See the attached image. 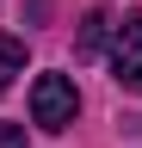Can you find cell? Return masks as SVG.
<instances>
[{"label": "cell", "instance_id": "6da1fadb", "mask_svg": "<svg viewBox=\"0 0 142 148\" xmlns=\"http://www.w3.org/2000/svg\"><path fill=\"white\" fill-rule=\"evenodd\" d=\"M74 111H80V92L68 74H37L31 80V123L37 130H68Z\"/></svg>", "mask_w": 142, "mask_h": 148}, {"label": "cell", "instance_id": "7a4b0ae2", "mask_svg": "<svg viewBox=\"0 0 142 148\" xmlns=\"http://www.w3.org/2000/svg\"><path fill=\"white\" fill-rule=\"evenodd\" d=\"M111 68H117V80L142 86V12H123V25L111 37Z\"/></svg>", "mask_w": 142, "mask_h": 148}, {"label": "cell", "instance_id": "3957f363", "mask_svg": "<svg viewBox=\"0 0 142 148\" xmlns=\"http://www.w3.org/2000/svg\"><path fill=\"white\" fill-rule=\"evenodd\" d=\"M19 74H25V43L19 37H0V92L19 80Z\"/></svg>", "mask_w": 142, "mask_h": 148}, {"label": "cell", "instance_id": "277c9868", "mask_svg": "<svg viewBox=\"0 0 142 148\" xmlns=\"http://www.w3.org/2000/svg\"><path fill=\"white\" fill-rule=\"evenodd\" d=\"M105 25H111L105 12H86V18H80V56H99V43H105Z\"/></svg>", "mask_w": 142, "mask_h": 148}, {"label": "cell", "instance_id": "5b68a950", "mask_svg": "<svg viewBox=\"0 0 142 148\" xmlns=\"http://www.w3.org/2000/svg\"><path fill=\"white\" fill-rule=\"evenodd\" d=\"M0 148H25V123H0Z\"/></svg>", "mask_w": 142, "mask_h": 148}]
</instances>
